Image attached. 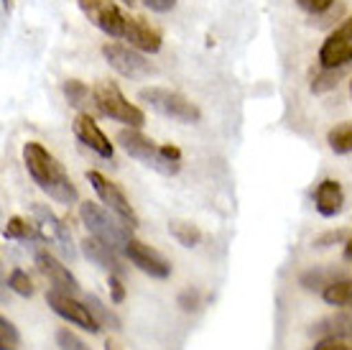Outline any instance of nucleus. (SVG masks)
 <instances>
[{"label": "nucleus", "instance_id": "obj_19", "mask_svg": "<svg viewBox=\"0 0 352 350\" xmlns=\"http://www.w3.org/2000/svg\"><path fill=\"white\" fill-rule=\"evenodd\" d=\"M3 236H6V240H26V243H44L46 240L38 223H28V220L18 218V215L6 223Z\"/></svg>", "mask_w": 352, "mask_h": 350}, {"label": "nucleus", "instance_id": "obj_21", "mask_svg": "<svg viewBox=\"0 0 352 350\" xmlns=\"http://www.w3.org/2000/svg\"><path fill=\"white\" fill-rule=\"evenodd\" d=\"M322 297L332 307H352V279H337L322 291Z\"/></svg>", "mask_w": 352, "mask_h": 350}, {"label": "nucleus", "instance_id": "obj_17", "mask_svg": "<svg viewBox=\"0 0 352 350\" xmlns=\"http://www.w3.org/2000/svg\"><path fill=\"white\" fill-rule=\"evenodd\" d=\"M314 205H317V212L322 218H335L344 205V192L340 182L337 179H322L317 184V192H314Z\"/></svg>", "mask_w": 352, "mask_h": 350}, {"label": "nucleus", "instance_id": "obj_32", "mask_svg": "<svg viewBox=\"0 0 352 350\" xmlns=\"http://www.w3.org/2000/svg\"><path fill=\"white\" fill-rule=\"evenodd\" d=\"M314 350H352V338H322Z\"/></svg>", "mask_w": 352, "mask_h": 350}, {"label": "nucleus", "instance_id": "obj_31", "mask_svg": "<svg viewBox=\"0 0 352 350\" xmlns=\"http://www.w3.org/2000/svg\"><path fill=\"white\" fill-rule=\"evenodd\" d=\"M332 3L335 0H296V6L301 10H307L309 16H322V13H327V10L332 8Z\"/></svg>", "mask_w": 352, "mask_h": 350}, {"label": "nucleus", "instance_id": "obj_2", "mask_svg": "<svg viewBox=\"0 0 352 350\" xmlns=\"http://www.w3.org/2000/svg\"><path fill=\"white\" fill-rule=\"evenodd\" d=\"M92 105L97 107L100 115H105L115 123H123L125 128H143L146 125V115L141 107L128 103V97L110 79H102L92 88Z\"/></svg>", "mask_w": 352, "mask_h": 350}, {"label": "nucleus", "instance_id": "obj_26", "mask_svg": "<svg viewBox=\"0 0 352 350\" xmlns=\"http://www.w3.org/2000/svg\"><path fill=\"white\" fill-rule=\"evenodd\" d=\"M337 281V271H332V269H314V271H309L301 276V287L309 291L314 289H322L324 291L329 284H335Z\"/></svg>", "mask_w": 352, "mask_h": 350}, {"label": "nucleus", "instance_id": "obj_9", "mask_svg": "<svg viewBox=\"0 0 352 350\" xmlns=\"http://www.w3.org/2000/svg\"><path fill=\"white\" fill-rule=\"evenodd\" d=\"M102 56H105L107 64H110L118 74H123V77L138 79V77L151 74V61L143 56V52L133 49V46L110 41V44L102 46Z\"/></svg>", "mask_w": 352, "mask_h": 350}, {"label": "nucleus", "instance_id": "obj_12", "mask_svg": "<svg viewBox=\"0 0 352 350\" xmlns=\"http://www.w3.org/2000/svg\"><path fill=\"white\" fill-rule=\"evenodd\" d=\"M125 256L135 269H141L143 274H148L153 279H168V274H171V263L159 251H153L151 245L141 243L135 238H131V243L125 245Z\"/></svg>", "mask_w": 352, "mask_h": 350}, {"label": "nucleus", "instance_id": "obj_14", "mask_svg": "<svg viewBox=\"0 0 352 350\" xmlns=\"http://www.w3.org/2000/svg\"><path fill=\"white\" fill-rule=\"evenodd\" d=\"M123 39L128 41V46L143 54H156L161 49V34L141 16H125Z\"/></svg>", "mask_w": 352, "mask_h": 350}, {"label": "nucleus", "instance_id": "obj_11", "mask_svg": "<svg viewBox=\"0 0 352 350\" xmlns=\"http://www.w3.org/2000/svg\"><path fill=\"white\" fill-rule=\"evenodd\" d=\"M34 218H36V223H38V228H41L46 240L56 243L59 251H62L69 261H74V258H77V248L72 243V233H69V228L64 225V220L56 218V215H54L49 207H44V205H34Z\"/></svg>", "mask_w": 352, "mask_h": 350}, {"label": "nucleus", "instance_id": "obj_28", "mask_svg": "<svg viewBox=\"0 0 352 350\" xmlns=\"http://www.w3.org/2000/svg\"><path fill=\"white\" fill-rule=\"evenodd\" d=\"M18 342H21V338H18L13 322L0 317V350H18Z\"/></svg>", "mask_w": 352, "mask_h": 350}, {"label": "nucleus", "instance_id": "obj_24", "mask_svg": "<svg viewBox=\"0 0 352 350\" xmlns=\"http://www.w3.org/2000/svg\"><path fill=\"white\" fill-rule=\"evenodd\" d=\"M168 230H171V236L184 245V248H194V245H199V240H202V230L197 228V225H192V223H184V220L168 223Z\"/></svg>", "mask_w": 352, "mask_h": 350}, {"label": "nucleus", "instance_id": "obj_6", "mask_svg": "<svg viewBox=\"0 0 352 350\" xmlns=\"http://www.w3.org/2000/svg\"><path fill=\"white\" fill-rule=\"evenodd\" d=\"M87 179L89 184H92V189H95V194L100 197V202L105 205L107 210L115 212L118 218L123 220L128 228H138V215H135V210L131 207V202H128V197L123 194V189L118 187V184H113L110 179H105V176L100 174V172H87Z\"/></svg>", "mask_w": 352, "mask_h": 350}, {"label": "nucleus", "instance_id": "obj_35", "mask_svg": "<svg viewBox=\"0 0 352 350\" xmlns=\"http://www.w3.org/2000/svg\"><path fill=\"white\" fill-rule=\"evenodd\" d=\"M161 154H164L168 161H176V164H182V151L176 149L174 143H164V146H161Z\"/></svg>", "mask_w": 352, "mask_h": 350}, {"label": "nucleus", "instance_id": "obj_1", "mask_svg": "<svg viewBox=\"0 0 352 350\" xmlns=\"http://www.w3.org/2000/svg\"><path fill=\"white\" fill-rule=\"evenodd\" d=\"M23 161H26V169L31 179L38 184V189L46 192L52 200L62 202V205H72L77 202V187L72 182L67 172L62 169V164L49 154V151L36 143V141H28L23 146Z\"/></svg>", "mask_w": 352, "mask_h": 350}, {"label": "nucleus", "instance_id": "obj_15", "mask_svg": "<svg viewBox=\"0 0 352 350\" xmlns=\"http://www.w3.org/2000/svg\"><path fill=\"white\" fill-rule=\"evenodd\" d=\"M72 128H74V136L85 143V146H89V149L95 151L97 156L102 158H113V143H110V138H107L105 133L100 131V125L95 123V118L89 113H80L77 118H74V123H72Z\"/></svg>", "mask_w": 352, "mask_h": 350}, {"label": "nucleus", "instance_id": "obj_18", "mask_svg": "<svg viewBox=\"0 0 352 350\" xmlns=\"http://www.w3.org/2000/svg\"><path fill=\"white\" fill-rule=\"evenodd\" d=\"M309 333L317 338H352V312H337L324 317L317 325H311Z\"/></svg>", "mask_w": 352, "mask_h": 350}, {"label": "nucleus", "instance_id": "obj_40", "mask_svg": "<svg viewBox=\"0 0 352 350\" xmlns=\"http://www.w3.org/2000/svg\"><path fill=\"white\" fill-rule=\"evenodd\" d=\"M123 3H128V6H133V3H135V0H123Z\"/></svg>", "mask_w": 352, "mask_h": 350}, {"label": "nucleus", "instance_id": "obj_41", "mask_svg": "<svg viewBox=\"0 0 352 350\" xmlns=\"http://www.w3.org/2000/svg\"><path fill=\"white\" fill-rule=\"evenodd\" d=\"M350 92H352V82H350Z\"/></svg>", "mask_w": 352, "mask_h": 350}, {"label": "nucleus", "instance_id": "obj_27", "mask_svg": "<svg viewBox=\"0 0 352 350\" xmlns=\"http://www.w3.org/2000/svg\"><path fill=\"white\" fill-rule=\"evenodd\" d=\"M8 287L16 291V294H21V297H31V294H34V284L28 279V274L21 271V269H13V271H10Z\"/></svg>", "mask_w": 352, "mask_h": 350}, {"label": "nucleus", "instance_id": "obj_36", "mask_svg": "<svg viewBox=\"0 0 352 350\" xmlns=\"http://www.w3.org/2000/svg\"><path fill=\"white\" fill-rule=\"evenodd\" d=\"M182 307H184V309H194V307H197V294H194V291H186L184 297H182Z\"/></svg>", "mask_w": 352, "mask_h": 350}, {"label": "nucleus", "instance_id": "obj_33", "mask_svg": "<svg viewBox=\"0 0 352 350\" xmlns=\"http://www.w3.org/2000/svg\"><path fill=\"white\" fill-rule=\"evenodd\" d=\"M107 284H110V291H113V302H115V305H120V302L125 299V289H123V281H120V276H118V274H110Z\"/></svg>", "mask_w": 352, "mask_h": 350}, {"label": "nucleus", "instance_id": "obj_25", "mask_svg": "<svg viewBox=\"0 0 352 350\" xmlns=\"http://www.w3.org/2000/svg\"><path fill=\"white\" fill-rule=\"evenodd\" d=\"M344 74V67H337V70H322L311 77V92L314 95H324V92H329V90H335L337 85H340V79H342Z\"/></svg>", "mask_w": 352, "mask_h": 350}, {"label": "nucleus", "instance_id": "obj_7", "mask_svg": "<svg viewBox=\"0 0 352 350\" xmlns=\"http://www.w3.org/2000/svg\"><path fill=\"white\" fill-rule=\"evenodd\" d=\"M77 6L89 23L100 28L102 34L113 36V39H123L125 13L118 8L115 0H77Z\"/></svg>", "mask_w": 352, "mask_h": 350}, {"label": "nucleus", "instance_id": "obj_37", "mask_svg": "<svg viewBox=\"0 0 352 350\" xmlns=\"http://www.w3.org/2000/svg\"><path fill=\"white\" fill-rule=\"evenodd\" d=\"M344 261H352V238L344 243Z\"/></svg>", "mask_w": 352, "mask_h": 350}, {"label": "nucleus", "instance_id": "obj_3", "mask_svg": "<svg viewBox=\"0 0 352 350\" xmlns=\"http://www.w3.org/2000/svg\"><path fill=\"white\" fill-rule=\"evenodd\" d=\"M80 218H82V223L87 225L89 236L107 243L110 248H115L118 254L125 251V245L131 243V228H128L115 212L107 210V207H100L95 202H82Z\"/></svg>", "mask_w": 352, "mask_h": 350}, {"label": "nucleus", "instance_id": "obj_8", "mask_svg": "<svg viewBox=\"0 0 352 350\" xmlns=\"http://www.w3.org/2000/svg\"><path fill=\"white\" fill-rule=\"evenodd\" d=\"M352 61V18H344L342 23L324 39L319 49V64L324 70L347 67Z\"/></svg>", "mask_w": 352, "mask_h": 350}, {"label": "nucleus", "instance_id": "obj_23", "mask_svg": "<svg viewBox=\"0 0 352 350\" xmlns=\"http://www.w3.org/2000/svg\"><path fill=\"white\" fill-rule=\"evenodd\" d=\"M62 90H64L67 103H69L72 107H77V110H82V107L87 105V100H92V92H89V88L82 79H64Z\"/></svg>", "mask_w": 352, "mask_h": 350}, {"label": "nucleus", "instance_id": "obj_22", "mask_svg": "<svg viewBox=\"0 0 352 350\" xmlns=\"http://www.w3.org/2000/svg\"><path fill=\"white\" fill-rule=\"evenodd\" d=\"M327 143L335 154H352V121H344L327 133Z\"/></svg>", "mask_w": 352, "mask_h": 350}, {"label": "nucleus", "instance_id": "obj_38", "mask_svg": "<svg viewBox=\"0 0 352 350\" xmlns=\"http://www.w3.org/2000/svg\"><path fill=\"white\" fill-rule=\"evenodd\" d=\"M105 350H123V348H120V345H118L115 340H107L105 342Z\"/></svg>", "mask_w": 352, "mask_h": 350}, {"label": "nucleus", "instance_id": "obj_39", "mask_svg": "<svg viewBox=\"0 0 352 350\" xmlns=\"http://www.w3.org/2000/svg\"><path fill=\"white\" fill-rule=\"evenodd\" d=\"M3 10H6V13L10 10V0H3Z\"/></svg>", "mask_w": 352, "mask_h": 350}, {"label": "nucleus", "instance_id": "obj_16", "mask_svg": "<svg viewBox=\"0 0 352 350\" xmlns=\"http://www.w3.org/2000/svg\"><path fill=\"white\" fill-rule=\"evenodd\" d=\"M82 254L87 261H92L95 266L100 269H105L107 274H118V276H123V261H120V254L110 248L107 243L102 240H97V238H87V240H82Z\"/></svg>", "mask_w": 352, "mask_h": 350}, {"label": "nucleus", "instance_id": "obj_20", "mask_svg": "<svg viewBox=\"0 0 352 350\" xmlns=\"http://www.w3.org/2000/svg\"><path fill=\"white\" fill-rule=\"evenodd\" d=\"M85 305L89 307V312L95 315V320L100 322V327H107V330H120L123 327V322H120V317L115 315L110 307H105L102 302H100V297H95V294H89L87 299H85Z\"/></svg>", "mask_w": 352, "mask_h": 350}, {"label": "nucleus", "instance_id": "obj_10", "mask_svg": "<svg viewBox=\"0 0 352 350\" xmlns=\"http://www.w3.org/2000/svg\"><path fill=\"white\" fill-rule=\"evenodd\" d=\"M46 302L52 307L56 315L67 320V322L77 325L82 330H87V333H100V322L95 320V315L89 312L87 305H82L77 299L72 297V294H64V291H46Z\"/></svg>", "mask_w": 352, "mask_h": 350}, {"label": "nucleus", "instance_id": "obj_5", "mask_svg": "<svg viewBox=\"0 0 352 350\" xmlns=\"http://www.w3.org/2000/svg\"><path fill=\"white\" fill-rule=\"evenodd\" d=\"M138 100L151 105L156 113H161L164 118H171L176 123H199L202 113L199 107L194 105L192 100H186L184 95H179L174 90L166 88H143L138 92Z\"/></svg>", "mask_w": 352, "mask_h": 350}, {"label": "nucleus", "instance_id": "obj_4", "mask_svg": "<svg viewBox=\"0 0 352 350\" xmlns=\"http://www.w3.org/2000/svg\"><path fill=\"white\" fill-rule=\"evenodd\" d=\"M118 143L123 146V151L128 156L138 158L141 164H146L148 169L159 172L164 176H174L179 174L182 164L176 161H168L164 154H161V146H156L151 138H146L141 133V128H120L118 131Z\"/></svg>", "mask_w": 352, "mask_h": 350}, {"label": "nucleus", "instance_id": "obj_30", "mask_svg": "<svg viewBox=\"0 0 352 350\" xmlns=\"http://www.w3.org/2000/svg\"><path fill=\"white\" fill-rule=\"evenodd\" d=\"M56 345H59V350H89L87 345H85L74 333H69V330H59V333H56Z\"/></svg>", "mask_w": 352, "mask_h": 350}, {"label": "nucleus", "instance_id": "obj_34", "mask_svg": "<svg viewBox=\"0 0 352 350\" xmlns=\"http://www.w3.org/2000/svg\"><path fill=\"white\" fill-rule=\"evenodd\" d=\"M143 6L151 8L153 13H168L176 6V0H143Z\"/></svg>", "mask_w": 352, "mask_h": 350}, {"label": "nucleus", "instance_id": "obj_13", "mask_svg": "<svg viewBox=\"0 0 352 350\" xmlns=\"http://www.w3.org/2000/svg\"><path fill=\"white\" fill-rule=\"evenodd\" d=\"M36 266H38V271L44 274L46 279L52 281V287L56 291H64V294H80V281L74 279V274L64 266L56 256H52L49 251H38L36 254Z\"/></svg>", "mask_w": 352, "mask_h": 350}, {"label": "nucleus", "instance_id": "obj_29", "mask_svg": "<svg viewBox=\"0 0 352 350\" xmlns=\"http://www.w3.org/2000/svg\"><path fill=\"white\" fill-rule=\"evenodd\" d=\"M350 238H352L350 230H327L324 236H319L314 240V248H329V245L335 243H347Z\"/></svg>", "mask_w": 352, "mask_h": 350}]
</instances>
